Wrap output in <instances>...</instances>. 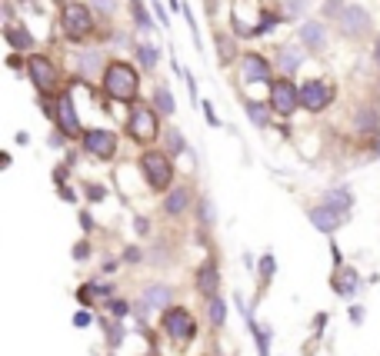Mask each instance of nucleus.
Segmentation results:
<instances>
[{"label":"nucleus","mask_w":380,"mask_h":356,"mask_svg":"<svg viewBox=\"0 0 380 356\" xmlns=\"http://www.w3.org/2000/svg\"><path fill=\"white\" fill-rule=\"evenodd\" d=\"M307 217H310V223L317 226L320 233H334V230H340V226L347 223V210L330 207V203H320V207H314Z\"/></svg>","instance_id":"nucleus-10"},{"label":"nucleus","mask_w":380,"mask_h":356,"mask_svg":"<svg viewBox=\"0 0 380 356\" xmlns=\"http://www.w3.org/2000/svg\"><path fill=\"white\" fill-rule=\"evenodd\" d=\"M27 74H31L33 87L40 90V93H50V90L57 87V67L47 57H40V54H33V57L27 60Z\"/></svg>","instance_id":"nucleus-8"},{"label":"nucleus","mask_w":380,"mask_h":356,"mask_svg":"<svg viewBox=\"0 0 380 356\" xmlns=\"http://www.w3.org/2000/svg\"><path fill=\"white\" fill-rule=\"evenodd\" d=\"M200 223L211 226L213 223V213H211V200H200Z\"/></svg>","instance_id":"nucleus-34"},{"label":"nucleus","mask_w":380,"mask_h":356,"mask_svg":"<svg viewBox=\"0 0 380 356\" xmlns=\"http://www.w3.org/2000/svg\"><path fill=\"white\" fill-rule=\"evenodd\" d=\"M187 207H190V190H187V187L170 190L167 200H164V210H167L170 217H181V213H187Z\"/></svg>","instance_id":"nucleus-16"},{"label":"nucleus","mask_w":380,"mask_h":356,"mask_svg":"<svg viewBox=\"0 0 380 356\" xmlns=\"http://www.w3.org/2000/svg\"><path fill=\"white\" fill-rule=\"evenodd\" d=\"M130 14H134V20H137L140 30L151 27V17H147V10H144V3H140V0H134V3H130Z\"/></svg>","instance_id":"nucleus-30"},{"label":"nucleus","mask_w":380,"mask_h":356,"mask_svg":"<svg viewBox=\"0 0 380 356\" xmlns=\"http://www.w3.org/2000/svg\"><path fill=\"white\" fill-rule=\"evenodd\" d=\"M287 10L294 17H301V14H304V0H287Z\"/></svg>","instance_id":"nucleus-40"},{"label":"nucleus","mask_w":380,"mask_h":356,"mask_svg":"<svg viewBox=\"0 0 380 356\" xmlns=\"http://www.w3.org/2000/svg\"><path fill=\"white\" fill-rule=\"evenodd\" d=\"M160 327L167 333L174 343H190L194 340V333H197V323H194V316L181 307H170L164 316H160Z\"/></svg>","instance_id":"nucleus-3"},{"label":"nucleus","mask_w":380,"mask_h":356,"mask_svg":"<svg viewBox=\"0 0 380 356\" xmlns=\"http://www.w3.org/2000/svg\"><path fill=\"white\" fill-rule=\"evenodd\" d=\"M301 63H304V60H301V50H297V47H280V70H284V74H297Z\"/></svg>","instance_id":"nucleus-20"},{"label":"nucleus","mask_w":380,"mask_h":356,"mask_svg":"<svg viewBox=\"0 0 380 356\" xmlns=\"http://www.w3.org/2000/svg\"><path fill=\"white\" fill-rule=\"evenodd\" d=\"M217 286H220V270H217V263H204L197 273V290L204 297H217Z\"/></svg>","instance_id":"nucleus-15"},{"label":"nucleus","mask_w":380,"mask_h":356,"mask_svg":"<svg viewBox=\"0 0 380 356\" xmlns=\"http://www.w3.org/2000/svg\"><path fill=\"white\" fill-rule=\"evenodd\" d=\"M370 150H374V157H380V137H377V144H374Z\"/></svg>","instance_id":"nucleus-46"},{"label":"nucleus","mask_w":380,"mask_h":356,"mask_svg":"<svg viewBox=\"0 0 380 356\" xmlns=\"http://www.w3.org/2000/svg\"><path fill=\"white\" fill-rule=\"evenodd\" d=\"M74 327H77V330L91 327V313H87V310H77V313H74Z\"/></svg>","instance_id":"nucleus-35"},{"label":"nucleus","mask_w":380,"mask_h":356,"mask_svg":"<svg viewBox=\"0 0 380 356\" xmlns=\"http://www.w3.org/2000/svg\"><path fill=\"white\" fill-rule=\"evenodd\" d=\"M374 60H377V67H380V37H377V44H374Z\"/></svg>","instance_id":"nucleus-45"},{"label":"nucleus","mask_w":380,"mask_h":356,"mask_svg":"<svg viewBox=\"0 0 380 356\" xmlns=\"http://www.w3.org/2000/svg\"><path fill=\"white\" fill-rule=\"evenodd\" d=\"M204 117H207V123H211V127H220V117L213 114V104H204Z\"/></svg>","instance_id":"nucleus-38"},{"label":"nucleus","mask_w":380,"mask_h":356,"mask_svg":"<svg viewBox=\"0 0 380 356\" xmlns=\"http://www.w3.org/2000/svg\"><path fill=\"white\" fill-rule=\"evenodd\" d=\"M350 320H354V323H360V320H364V310H360V307H354V310H350Z\"/></svg>","instance_id":"nucleus-43"},{"label":"nucleus","mask_w":380,"mask_h":356,"mask_svg":"<svg viewBox=\"0 0 380 356\" xmlns=\"http://www.w3.org/2000/svg\"><path fill=\"white\" fill-rule=\"evenodd\" d=\"M207 316H211V323L217 330L227 323V307H224V300L220 297H207Z\"/></svg>","instance_id":"nucleus-22"},{"label":"nucleus","mask_w":380,"mask_h":356,"mask_svg":"<svg viewBox=\"0 0 380 356\" xmlns=\"http://www.w3.org/2000/svg\"><path fill=\"white\" fill-rule=\"evenodd\" d=\"M301 104V87H294L290 80H280L271 87V107H274V114L280 117H294V110Z\"/></svg>","instance_id":"nucleus-6"},{"label":"nucleus","mask_w":380,"mask_h":356,"mask_svg":"<svg viewBox=\"0 0 380 356\" xmlns=\"http://www.w3.org/2000/svg\"><path fill=\"white\" fill-rule=\"evenodd\" d=\"M91 30H93L91 7H84V3H67V7H63V33H67L70 40L91 37Z\"/></svg>","instance_id":"nucleus-5"},{"label":"nucleus","mask_w":380,"mask_h":356,"mask_svg":"<svg viewBox=\"0 0 380 356\" xmlns=\"http://www.w3.org/2000/svg\"><path fill=\"white\" fill-rule=\"evenodd\" d=\"M134 57L140 60V67H144V70H153V67H157V50H153L151 44H137V47H134Z\"/></svg>","instance_id":"nucleus-26"},{"label":"nucleus","mask_w":380,"mask_h":356,"mask_svg":"<svg viewBox=\"0 0 380 356\" xmlns=\"http://www.w3.org/2000/svg\"><path fill=\"white\" fill-rule=\"evenodd\" d=\"M247 117L254 120V123H257V127H267V107L264 104H254V100H247Z\"/></svg>","instance_id":"nucleus-28"},{"label":"nucleus","mask_w":380,"mask_h":356,"mask_svg":"<svg viewBox=\"0 0 380 356\" xmlns=\"http://www.w3.org/2000/svg\"><path fill=\"white\" fill-rule=\"evenodd\" d=\"M344 14V0H327L324 3V17H340Z\"/></svg>","instance_id":"nucleus-33"},{"label":"nucleus","mask_w":380,"mask_h":356,"mask_svg":"<svg viewBox=\"0 0 380 356\" xmlns=\"http://www.w3.org/2000/svg\"><path fill=\"white\" fill-rule=\"evenodd\" d=\"M183 150V137L181 130H167V153L174 157V153H181Z\"/></svg>","instance_id":"nucleus-31"},{"label":"nucleus","mask_w":380,"mask_h":356,"mask_svg":"<svg viewBox=\"0 0 380 356\" xmlns=\"http://www.w3.org/2000/svg\"><path fill=\"white\" fill-rule=\"evenodd\" d=\"M247 327H250V333L257 336V350H260V356H271V333L260 327V323H254L250 316H247Z\"/></svg>","instance_id":"nucleus-25"},{"label":"nucleus","mask_w":380,"mask_h":356,"mask_svg":"<svg viewBox=\"0 0 380 356\" xmlns=\"http://www.w3.org/2000/svg\"><path fill=\"white\" fill-rule=\"evenodd\" d=\"M330 100H334V90H330V84H324V80H310V84L301 87V104L307 110H314V114H320Z\"/></svg>","instance_id":"nucleus-11"},{"label":"nucleus","mask_w":380,"mask_h":356,"mask_svg":"<svg viewBox=\"0 0 380 356\" xmlns=\"http://www.w3.org/2000/svg\"><path fill=\"white\" fill-rule=\"evenodd\" d=\"M77 67H80V74L84 77H91V74H97V70H100V54H80V57H77Z\"/></svg>","instance_id":"nucleus-27"},{"label":"nucleus","mask_w":380,"mask_h":356,"mask_svg":"<svg viewBox=\"0 0 380 356\" xmlns=\"http://www.w3.org/2000/svg\"><path fill=\"white\" fill-rule=\"evenodd\" d=\"M151 7H153V14L160 17V24H164V27H167V10H164V3H160V0H153Z\"/></svg>","instance_id":"nucleus-39"},{"label":"nucleus","mask_w":380,"mask_h":356,"mask_svg":"<svg viewBox=\"0 0 380 356\" xmlns=\"http://www.w3.org/2000/svg\"><path fill=\"white\" fill-rule=\"evenodd\" d=\"M57 123L67 137H77L80 134V120H77V110H74V97L70 93H61L57 100Z\"/></svg>","instance_id":"nucleus-13"},{"label":"nucleus","mask_w":380,"mask_h":356,"mask_svg":"<svg viewBox=\"0 0 380 356\" xmlns=\"http://www.w3.org/2000/svg\"><path fill=\"white\" fill-rule=\"evenodd\" d=\"M241 74H243V80H260V84H267V80H271V60L260 57V54H243Z\"/></svg>","instance_id":"nucleus-12"},{"label":"nucleus","mask_w":380,"mask_h":356,"mask_svg":"<svg viewBox=\"0 0 380 356\" xmlns=\"http://www.w3.org/2000/svg\"><path fill=\"white\" fill-rule=\"evenodd\" d=\"M140 170H144V177H147V183H151L153 190H167L170 180H174L170 157L167 153H157V150H147V153L140 157Z\"/></svg>","instance_id":"nucleus-2"},{"label":"nucleus","mask_w":380,"mask_h":356,"mask_svg":"<svg viewBox=\"0 0 380 356\" xmlns=\"http://www.w3.org/2000/svg\"><path fill=\"white\" fill-rule=\"evenodd\" d=\"M127 130L137 144H153L157 140V114L151 107L144 104H134L130 107V117H127Z\"/></svg>","instance_id":"nucleus-4"},{"label":"nucleus","mask_w":380,"mask_h":356,"mask_svg":"<svg viewBox=\"0 0 380 356\" xmlns=\"http://www.w3.org/2000/svg\"><path fill=\"white\" fill-rule=\"evenodd\" d=\"M357 130H360V134H374V130H380L377 110H360V114H357Z\"/></svg>","instance_id":"nucleus-24"},{"label":"nucleus","mask_w":380,"mask_h":356,"mask_svg":"<svg viewBox=\"0 0 380 356\" xmlns=\"http://www.w3.org/2000/svg\"><path fill=\"white\" fill-rule=\"evenodd\" d=\"M301 44H304L307 50H314V54H320V50L327 47V30H324L320 20H307L304 27H301Z\"/></svg>","instance_id":"nucleus-14"},{"label":"nucleus","mask_w":380,"mask_h":356,"mask_svg":"<svg viewBox=\"0 0 380 356\" xmlns=\"http://www.w3.org/2000/svg\"><path fill=\"white\" fill-rule=\"evenodd\" d=\"M110 310H114V316H123V313L130 310V307H127L123 300H114V303H110Z\"/></svg>","instance_id":"nucleus-41"},{"label":"nucleus","mask_w":380,"mask_h":356,"mask_svg":"<svg viewBox=\"0 0 380 356\" xmlns=\"http://www.w3.org/2000/svg\"><path fill=\"white\" fill-rule=\"evenodd\" d=\"M104 90L107 97H114V100H137V90H140V77L137 70L130 67V63H123V60H114V63H107L104 70Z\"/></svg>","instance_id":"nucleus-1"},{"label":"nucleus","mask_w":380,"mask_h":356,"mask_svg":"<svg viewBox=\"0 0 380 356\" xmlns=\"http://www.w3.org/2000/svg\"><path fill=\"white\" fill-rule=\"evenodd\" d=\"M87 196H91V200H104V187L91 183V187H87Z\"/></svg>","instance_id":"nucleus-42"},{"label":"nucleus","mask_w":380,"mask_h":356,"mask_svg":"<svg viewBox=\"0 0 380 356\" xmlns=\"http://www.w3.org/2000/svg\"><path fill=\"white\" fill-rule=\"evenodd\" d=\"M334 290L340 297H350V293L357 290V273H354V270H340L334 277Z\"/></svg>","instance_id":"nucleus-21"},{"label":"nucleus","mask_w":380,"mask_h":356,"mask_svg":"<svg viewBox=\"0 0 380 356\" xmlns=\"http://www.w3.org/2000/svg\"><path fill=\"white\" fill-rule=\"evenodd\" d=\"M93 7H100V10H104V14H114V10H117V0H91Z\"/></svg>","instance_id":"nucleus-37"},{"label":"nucleus","mask_w":380,"mask_h":356,"mask_svg":"<svg viewBox=\"0 0 380 356\" xmlns=\"http://www.w3.org/2000/svg\"><path fill=\"white\" fill-rule=\"evenodd\" d=\"M104 333L110 336V346H117V343L123 340V330H121V323H104Z\"/></svg>","instance_id":"nucleus-32"},{"label":"nucleus","mask_w":380,"mask_h":356,"mask_svg":"<svg viewBox=\"0 0 380 356\" xmlns=\"http://www.w3.org/2000/svg\"><path fill=\"white\" fill-rule=\"evenodd\" d=\"M84 150L100 157V160H110L117 153V137L104 130V127H93V130H84Z\"/></svg>","instance_id":"nucleus-7"},{"label":"nucleus","mask_w":380,"mask_h":356,"mask_svg":"<svg viewBox=\"0 0 380 356\" xmlns=\"http://www.w3.org/2000/svg\"><path fill=\"white\" fill-rule=\"evenodd\" d=\"M144 303L153 307V310H160V307H167V303H170V290H167V286H160V283H153V286L144 290Z\"/></svg>","instance_id":"nucleus-18"},{"label":"nucleus","mask_w":380,"mask_h":356,"mask_svg":"<svg viewBox=\"0 0 380 356\" xmlns=\"http://www.w3.org/2000/svg\"><path fill=\"white\" fill-rule=\"evenodd\" d=\"M153 104H157V110H160L164 117H174V110H177V104H174V93H170L167 84H160V87L153 90Z\"/></svg>","instance_id":"nucleus-19"},{"label":"nucleus","mask_w":380,"mask_h":356,"mask_svg":"<svg viewBox=\"0 0 380 356\" xmlns=\"http://www.w3.org/2000/svg\"><path fill=\"white\" fill-rule=\"evenodd\" d=\"M80 223H84V230H91L93 220H91V213H80Z\"/></svg>","instance_id":"nucleus-44"},{"label":"nucleus","mask_w":380,"mask_h":356,"mask_svg":"<svg viewBox=\"0 0 380 356\" xmlns=\"http://www.w3.org/2000/svg\"><path fill=\"white\" fill-rule=\"evenodd\" d=\"M7 44L14 47V50H31L33 47V33L31 30H24V27H7Z\"/></svg>","instance_id":"nucleus-17"},{"label":"nucleus","mask_w":380,"mask_h":356,"mask_svg":"<svg viewBox=\"0 0 380 356\" xmlns=\"http://www.w3.org/2000/svg\"><path fill=\"white\" fill-rule=\"evenodd\" d=\"M324 203L340 207V210H350L354 207V193H350V187H337V190H330L327 196H324Z\"/></svg>","instance_id":"nucleus-23"},{"label":"nucleus","mask_w":380,"mask_h":356,"mask_svg":"<svg viewBox=\"0 0 380 356\" xmlns=\"http://www.w3.org/2000/svg\"><path fill=\"white\" fill-rule=\"evenodd\" d=\"M70 253H74V260H87L91 256V243H77Z\"/></svg>","instance_id":"nucleus-36"},{"label":"nucleus","mask_w":380,"mask_h":356,"mask_svg":"<svg viewBox=\"0 0 380 356\" xmlns=\"http://www.w3.org/2000/svg\"><path fill=\"white\" fill-rule=\"evenodd\" d=\"M274 270H277V263H274V256H271V253H267V256H260V280L271 283V280H274Z\"/></svg>","instance_id":"nucleus-29"},{"label":"nucleus","mask_w":380,"mask_h":356,"mask_svg":"<svg viewBox=\"0 0 380 356\" xmlns=\"http://www.w3.org/2000/svg\"><path fill=\"white\" fill-rule=\"evenodd\" d=\"M337 20H340L344 37H364L367 30H370V14H367V7H360V3H347L344 14L337 17Z\"/></svg>","instance_id":"nucleus-9"}]
</instances>
